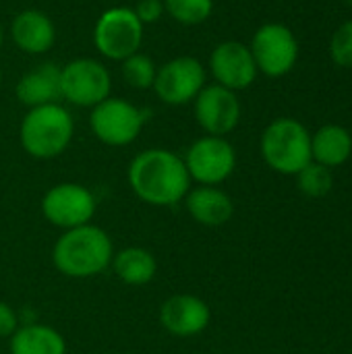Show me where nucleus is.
I'll return each instance as SVG.
<instances>
[{"label": "nucleus", "mask_w": 352, "mask_h": 354, "mask_svg": "<svg viewBox=\"0 0 352 354\" xmlns=\"http://www.w3.org/2000/svg\"><path fill=\"white\" fill-rule=\"evenodd\" d=\"M127 180L135 197L154 207L178 205L191 189L183 156L164 147L139 151L129 164Z\"/></svg>", "instance_id": "nucleus-1"}, {"label": "nucleus", "mask_w": 352, "mask_h": 354, "mask_svg": "<svg viewBox=\"0 0 352 354\" xmlns=\"http://www.w3.org/2000/svg\"><path fill=\"white\" fill-rule=\"evenodd\" d=\"M114 253L110 234L95 224H85L62 230L52 247V263L66 278L87 280L104 274Z\"/></svg>", "instance_id": "nucleus-2"}, {"label": "nucleus", "mask_w": 352, "mask_h": 354, "mask_svg": "<svg viewBox=\"0 0 352 354\" xmlns=\"http://www.w3.org/2000/svg\"><path fill=\"white\" fill-rule=\"evenodd\" d=\"M75 135V120L60 104L29 108L19 124V143L35 160H52L64 153Z\"/></svg>", "instance_id": "nucleus-3"}, {"label": "nucleus", "mask_w": 352, "mask_h": 354, "mask_svg": "<svg viewBox=\"0 0 352 354\" xmlns=\"http://www.w3.org/2000/svg\"><path fill=\"white\" fill-rule=\"evenodd\" d=\"M263 162L280 174H299L311 160V135L295 118L282 116L272 120L259 139Z\"/></svg>", "instance_id": "nucleus-4"}, {"label": "nucleus", "mask_w": 352, "mask_h": 354, "mask_svg": "<svg viewBox=\"0 0 352 354\" xmlns=\"http://www.w3.org/2000/svg\"><path fill=\"white\" fill-rule=\"evenodd\" d=\"M143 33L145 25L131 6H110L93 25V46L106 60L122 62L139 52Z\"/></svg>", "instance_id": "nucleus-5"}, {"label": "nucleus", "mask_w": 352, "mask_h": 354, "mask_svg": "<svg viewBox=\"0 0 352 354\" xmlns=\"http://www.w3.org/2000/svg\"><path fill=\"white\" fill-rule=\"evenodd\" d=\"M149 112L122 97H106L91 108L89 129L108 147H127L143 131Z\"/></svg>", "instance_id": "nucleus-6"}, {"label": "nucleus", "mask_w": 352, "mask_h": 354, "mask_svg": "<svg viewBox=\"0 0 352 354\" xmlns=\"http://www.w3.org/2000/svg\"><path fill=\"white\" fill-rule=\"evenodd\" d=\"M112 95V75L98 58H73L60 66V100L77 108H93Z\"/></svg>", "instance_id": "nucleus-7"}, {"label": "nucleus", "mask_w": 352, "mask_h": 354, "mask_svg": "<svg viewBox=\"0 0 352 354\" xmlns=\"http://www.w3.org/2000/svg\"><path fill=\"white\" fill-rule=\"evenodd\" d=\"M249 50L257 71L272 79L288 75L299 60V39L284 23H263L257 27Z\"/></svg>", "instance_id": "nucleus-8"}, {"label": "nucleus", "mask_w": 352, "mask_h": 354, "mask_svg": "<svg viewBox=\"0 0 352 354\" xmlns=\"http://www.w3.org/2000/svg\"><path fill=\"white\" fill-rule=\"evenodd\" d=\"M191 183L220 187L237 168V151L226 137L203 135L195 139L183 156Z\"/></svg>", "instance_id": "nucleus-9"}, {"label": "nucleus", "mask_w": 352, "mask_h": 354, "mask_svg": "<svg viewBox=\"0 0 352 354\" xmlns=\"http://www.w3.org/2000/svg\"><path fill=\"white\" fill-rule=\"evenodd\" d=\"M95 209V195L79 183H58L41 197V216L60 230L91 224Z\"/></svg>", "instance_id": "nucleus-10"}, {"label": "nucleus", "mask_w": 352, "mask_h": 354, "mask_svg": "<svg viewBox=\"0 0 352 354\" xmlns=\"http://www.w3.org/2000/svg\"><path fill=\"white\" fill-rule=\"evenodd\" d=\"M207 85V71L195 56H176L164 62L154 81V91L168 106L193 104L197 93Z\"/></svg>", "instance_id": "nucleus-11"}, {"label": "nucleus", "mask_w": 352, "mask_h": 354, "mask_svg": "<svg viewBox=\"0 0 352 354\" xmlns=\"http://www.w3.org/2000/svg\"><path fill=\"white\" fill-rule=\"evenodd\" d=\"M193 116L205 135H230L243 116V106L237 91L218 83L205 85L193 100Z\"/></svg>", "instance_id": "nucleus-12"}, {"label": "nucleus", "mask_w": 352, "mask_h": 354, "mask_svg": "<svg viewBox=\"0 0 352 354\" xmlns=\"http://www.w3.org/2000/svg\"><path fill=\"white\" fill-rule=\"evenodd\" d=\"M207 64L214 81L232 91L251 87L259 75L249 46L237 39H226L218 44L212 50Z\"/></svg>", "instance_id": "nucleus-13"}, {"label": "nucleus", "mask_w": 352, "mask_h": 354, "mask_svg": "<svg viewBox=\"0 0 352 354\" xmlns=\"http://www.w3.org/2000/svg\"><path fill=\"white\" fill-rule=\"evenodd\" d=\"M210 305L195 295H172L160 307V324L174 338H193L207 330Z\"/></svg>", "instance_id": "nucleus-14"}, {"label": "nucleus", "mask_w": 352, "mask_h": 354, "mask_svg": "<svg viewBox=\"0 0 352 354\" xmlns=\"http://www.w3.org/2000/svg\"><path fill=\"white\" fill-rule=\"evenodd\" d=\"M10 37L21 52L39 56L52 50L56 41V27L44 10L25 8L12 17Z\"/></svg>", "instance_id": "nucleus-15"}, {"label": "nucleus", "mask_w": 352, "mask_h": 354, "mask_svg": "<svg viewBox=\"0 0 352 354\" xmlns=\"http://www.w3.org/2000/svg\"><path fill=\"white\" fill-rule=\"evenodd\" d=\"M185 201L187 214L205 228H220L230 218L234 216V203L226 191L220 187H210V185H197L195 189L191 187Z\"/></svg>", "instance_id": "nucleus-16"}, {"label": "nucleus", "mask_w": 352, "mask_h": 354, "mask_svg": "<svg viewBox=\"0 0 352 354\" xmlns=\"http://www.w3.org/2000/svg\"><path fill=\"white\" fill-rule=\"evenodd\" d=\"M15 95L27 108L58 102L60 100V66L52 62H41L33 66L19 79L15 87Z\"/></svg>", "instance_id": "nucleus-17"}, {"label": "nucleus", "mask_w": 352, "mask_h": 354, "mask_svg": "<svg viewBox=\"0 0 352 354\" xmlns=\"http://www.w3.org/2000/svg\"><path fill=\"white\" fill-rule=\"evenodd\" d=\"M352 153V135L342 124H324L311 135V160L336 168L349 162Z\"/></svg>", "instance_id": "nucleus-18"}, {"label": "nucleus", "mask_w": 352, "mask_h": 354, "mask_svg": "<svg viewBox=\"0 0 352 354\" xmlns=\"http://www.w3.org/2000/svg\"><path fill=\"white\" fill-rule=\"evenodd\" d=\"M114 276L127 286H145L158 274V261L145 247H124L114 253L110 263Z\"/></svg>", "instance_id": "nucleus-19"}, {"label": "nucleus", "mask_w": 352, "mask_h": 354, "mask_svg": "<svg viewBox=\"0 0 352 354\" xmlns=\"http://www.w3.org/2000/svg\"><path fill=\"white\" fill-rule=\"evenodd\" d=\"M8 340L10 354H66L64 336L44 324L19 326Z\"/></svg>", "instance_id": "nucleus-20"}, {"label": "nucleus", "mask_w": 352, "mask_h": 354, "mask_svg": "<svg viewBox=\"0 0 352 354\" xmlns=\"http://www.w3.org/2000/svg\"><path fill=\"white\" fill-rule=\"evenodd\" d=\"M156 73H158L156 62L143 52H135L133 56L120 62V75L124 83L133 89H151L156 81Z\"/></svg>", "instance_id": "nucleus-21"}, {"label": "nucleus", "mask_w": 352, "mask_h": 354, "mask_svg": "<svg viewBox=\"0 0 352 354\" xmlns=\"http://www.w3.org/2000/svg\"><path fill=\"white\" fill-rule=\"evenodd\" d=\"M170 19L180 25H201L214 12V0H164Z\"/></svg>", "instance_id": "nucleus-22"}, {"label": "nucleus", "mask_w": 352, "mask_h": 354, "mask_svg": "<svg viewBox=\"0 0 352 354\" xmlns=\"http://www.w3.org/2000/svg\"><path fill=\"white\" fill-rule=\"evenodd\" d=\"M297 180H299L301 193L307 195V197H313V199L326 197L334 187V178H332L330 168H326V166H322L317 162H309L297 174Z\"/></svg>", "instance_id": "nucleus-23"}, {"label": "nucleus", "mask_w": 352, "mask_h": 354, "mask_svg": "<svg viewBox=\"0 0 352 354\" xmlns=\"http://www.w3.org/2000/svg\"><path fill=\"white\" fill-rule=\"evenodd\" d=\"M330 56L336 66L352 68V19L344 21L330 39Z\"/></svg>", "instance_id": "nucleus-24"}, {"label": "nucleus", "mask_w": 352, "mask_h": 354, "mask_svg": "<svg viewBox=\"0 0 352 354\" xmlns=\"http://www.w3.org/2000/svg\"><path fill=\"white\" fill-rule=\"evenodd\" d=\"M133 10H135L137 19H139L143 25L158 23V21L166 15L164 0H139V2L135 4Z\"/></svg>", "instance_id": "nucleus-25"}, {"label": "nucleus", "mask_w": 352, "mask_h": 354, "mask_svg": "<svg viewBox=\"0 0 352 354\" xmlns=\"http://www.w3.org/2000/svg\"><path fill=\"white\" fill-rule=\"evenodd\" d=\"M17 328H19L17 311L8 303L0 301V338H10L17 332Z\"/></svg>", "instance_id": "nucleus-26"}, {"label": "nucleus", "mask_w": 352, "mask_h": 354, "mask_svg": "<svg viewBox=\"0 0 352 354\" xmlns=\"http://www.w3.org/2000/svg\"><path fill=\"white\" fill-rule=\"evenodd\" d=\"M2 44H4V31H2V25H0V50H2Z\"/></svg>", "instance_id": "nucleus-27"}, {"label": "nucleus", "mask_w": 352, "mask_h": 354, "mask_svg": "<svg viewBox=\"0 0 352 354\" xmlns=\"http://www.w3.org/2000/svg\"><path fill=\"white\" fill-rule=\"evenodd\" d=\"M344 2H346V4H351V6H352V0H344Z\"/></svg>", "instance_id": "nucleus-28"}, {"label": "nucleus", "mask_w": 352, "mask_h": 354, "mask_svg": "<svg viewBox=\"0 0 352 354\" xmlns=\"http://www.w3.org/2000/svg\"><path fill=\"white\" fill-rule=\"evenodd\" d=\"M0 83H2V68H0Z\"/></svg>", "instance_id": "nucleus-29"}]
</instances>
